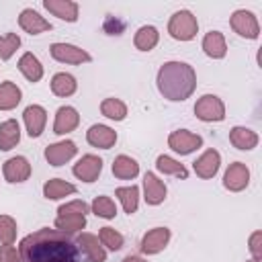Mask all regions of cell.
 Returning <instances> with one entry per match:
<instances>
[{
    "label": "cell",
    "instance_id": "8992f818",
    "mask_svg": "<svg viewBox=\"0 0 262 262\" xmlns=\"http://www.w3.org/2000/svg\"><path fill=\"white\" fill-rule=\"evenodd\" d=\"M229 25H231V29H233L237 35H242V37L256 39V37L260 35V25H258L254 12H250V10H235V12L231 14V18H229Z\"/></svg>",
    "mask_w": 262,
    "mask_h": 262
},
{
    "label": "cell",
    "instance_id": "6da1fadb",
    "mask_svg": "<svg viewBox=\"0 0 262 262\" xmlns=\"http://www.w3.org/2000/svg\"><path fill=\"white\" fill-rule=\"evenodd\" d=\"M20 262H88L80 244L59 229L43 227L18 244Z\"/></svg>",
    "mask_w": 262,
    "mask_h": 262
},
{
    "label": "cell",
    "instance_id": "d590c367",
    "mask_svg": "<svg viewBox=\"0 0 262 262\" xmlns=\"http://www.w3.org/2000/svg\"><path fill=\"white\" fill-rule=\"evenodd\" d=\"M20 37L16 33H6L0 37V59H10L12 53L18 49Z\"/></svg>",
    "mask_w": 262,
    "mask_h": 262
},
{
    "label": "cell",
    "instance_id": "cb8c5ba5",
    "mask_svg": "<svg viewBox=\"0 0 262 262\" xmlns=\"http://www.w3.org/2000/svg\"><path fill=\"white\" fill-rule=\"evenodd\" d=\"M18 70H20V74H23L29 82H39L41 76H43V66H41V61H39L33 53H25V55L18 59Z\"/></svg>",
    "mask_w": 262,
    "mask_h": 262
},
{
    "label": "cell",
    "instance_id": "1f68e13d",
    "mask_svg": "<svg viewBox=\"0 0 262 262\" xmlns=\"http://www.w3.org/2000/svg\"><path fill=\"white\" fill-rule=\"evenodd\" d=\"M100 113L113 121H123L127 117V106L119 98H104L100 104Z\"/></svg>",
    "mask_w": 262,
    "mask_h": 262
},
{
    "label": "cell",
    "instance_id": "ac0fdd59",
    "mask_svg": "<svg viewBox=\"0 0 262 262\" xmlns=\"http://www.w3.org/2000/svg\"><path fill=\"white\" fill-rule=\"evenodd\" d=\"M219 164H221L219 151L207 149V151L192 164V168H194L196 176H201V178H213V176L217 174V170H219Z\"/></svg>",
    "mask_w": 262,
    "mask_h": 262
},
{
    "label": "cell",
    "instance_id": "603a6c76",
    "mask_svg": "<svg viewBox=\"0 0 262 262\" xmlns=\"http://www.w3.org/2000/svg\"><path fill=\"white\" fill-rule=\"evenodd\" d=\"M20 139V127L14 119H8L0 125V149H12Z\"/></svg>",
    "mask_w": 262,
    "mask_h": 262
},
{
    "label": "cell",
    "instance_id": "f546056e",
    "mask_svg": "<svg viewBox=\"0 0 262 262\" xmlns=\"http://www.w3.org/2000/svg\"><path fill=\"white\" fill-rule=\"evenodd\" d=\"M158 39H160L158 29L145 25V27H141V29L135 33L133 43H135V47H137L139 51H149V49H154V47L158 45Z\"/></svg>",
    "mask_w": 262,
    "mask_h": 262
},
{
    "label": "cell",
    "instance_id": "7a4b0ae2",
    "mask_svg": "<svg viewBox=\"0 0 262 262\" xmlns=\"http://www.w3.org/2000/svg\"><path fill=\"white\" fill-rule=\"evenodd\" d=\"M196 88V74L184 61H166L158 72V90L168 100H186Z\"/></svg>",
    "mask_w": 262,
    "mask_h": 262
},
{
    "label": "cell",
    "instance_id": "83f0119b",
    "mask_svg": "<svg viewBox=\"0 0 262 262\" xmlns=\"http://www.w3.org/2000/svg\"><path fill=\"white\" fill-rule=\"evenodd\" d=\"M74 192H76V186L70 184V182H66V180H61V178L47 180L45 186H43L45 199H51V201L61 199V196H68V194H74Z\"/></svg>",
    "mask_w": 262,
    "mask_h": 262
},
{
    "label": "cell",
    "instance_id": "e0dca14e",
    "mask_svg": "<svg viewBox=\"0 0 262 262\" xmlns=\"http://www.w3.org/2000/svg\"><path fill=\"white\" fill-rule=\"evenodd\" d=\"M86 139H88V143L94 145V147L108 149V147L115 145L117 133H115L111 127H106V125H92V127L88 129V133H86Z\"/></svg>",
    "mask_w": 262,
    "mask_h": 262
},
{
    "label": "cell",
    "instance_id": "ffe728a7",
    "mask_svg": "<svg viewBox=\"0 0 262 262\" xmlns=\"http://www.w3.org/2000/svg\"><path fill=\"white\" fill-rule=\"evenodd\" d=\"M76 242L80 244V248H82V252L86 254L88 262H104V260H106V252H104V248L100 246V242H98L96 235H92V233H82V235H78Z\"/></svg>",
    "mask_w": 262,
    "mask_h": 262
},
{
    "label": "cell",
    "instance_id": "9a60e30c",
    "mask_svg": "<svg viewBox=\"0 0 262 262\" xmlns=\"http://www.w3.org/2000/svg\"><path fill=\"white\" fill-rule=\"evenodd\" d=\"M2 172H4V178L8 182H25L31 176V164L27 162V158L16 156V158L6 160Z\"/></svg>",
    "mask_w": 262,
    "mask_h": 262
},
{
    "label": "cell",
    "instance_id": "2e32d148",
    "mask_svg": "<svg viewBox=\"0 0 262 262\" xmlns=\"http://www.w3.org/2000/svg\"><path fill=\"white\" fill-rule=\"evenodd\" d=\"M80 123V115L74 106H59L57 115H55V123H53V133L57 135H66L70 131H74Z\"/></svg>",
    "mask_w": 262,
    "mask_h": 262
},
{
    "label": "cell",
    "instance_id": "836d02e7",
    "mask_svg": "<svg viewBox=\"0 0 262 262\" xmlns=\"http://www.w3.org/2000/svg\"><path fill=\"white\" fill-rule=\"evenodd\" d=\"M92 211H94V215H98L102 219H113L117 215V207L111 196H96L92 201Z\"/></svg>",
    "mask_w": 262,
    "mask_h": 262
},
{
    "label": "cell",
    "instance_id": "d6a6232c",
    "mask_svg": "<svg viewBox=\"0 0 262 262\" xmlns=\"http://www.w3.org/2000/svg\"><path fill=\"white\" fill-rule=\"evenodd\" d=\"M156 168H158L160 172H164V174H174V176H178V178H186V176H188L186 168H184L180 162L172 160L170 156H160V158L156 160Z\"/></svg>",
    "mask_w": 262,
    "mask_h": 262
},
{
    "label": "cell",
    "instance_id": "7c38bea8",
    "mask_svg": "<svg viewBox=\"0 0 262 262\" xmlns=\"http://www.w3.org/2000/svg\"><path fill=\"white\" fill-rule=\"evenodd\" d=\"M76 156V143L66 139V141H59V143H53L45 149V160L51 164V166H61L66 162H70L72 158Z\"/></svg>",
    "mask_w": 262,
    "mask_h": 262
},
{
    "label": "cell",
    "instance_id": "52a82bcc",
    "mask_svg": "<svg viewBox=\"0 0 262 262\" xmlns=\"http://www.w3.org/2000/svg\"><path fill=\"white\" fill-rule=\"evenodd\" d=\"M168 145H170L176 154L186 156V154H190V151H194L196 147L203 145V137L196 135V133H190V131H186V129H178V131H172V133H170Z\"/></svg>",
    "mask_w": 262,
    "mask_h": 262
},
{
    "label": "cell",
    "instance_id": "d4e9b609",
    "mask_svg": "<svg viewBox=\"0 0 262 262\" xmlns=\"http://www.w3.org/2000/svg\"><path fill=\"white\" fill-rule=\"evenodd\" d=\"M229 141L237 149H252L258 145V135L248 127H233L229 133Z\"/></svg>",
    "mask_w": 262,
    "mask_h": 262
},
{
    "label": "cell",
    "instance_id": "7402d4cb",
    "mask_svg": "<svg viewBox=\"0 0 262 262\" xmlns=\"http://www.w3.org/2000/svg\"><path fill=\"white\" fill-rule=\"evenodd\" d=\"M203 49H205V53H207L209 57L221 59V57L225 55V51H227V45H225L223 35H221L219 31H209V33L205 35V39H203Z\"/></svg>",
    "mask_w": 262,
    "mask_h": 262
},
{
    "label": "cell",
    "instance_id": "f1b7e54d",
    "mask_svg": "<svg viewBox=\"0 0 262 262\" xmlns=\"http://www.w3.org/2000/svg\"><path fill=\"white\" fill-rule=\"evenodd\" d=\"M20 102V88L14 82L0 84V111H10Z\"/></svg>",
    "mask_w": 262,
    "mask_h": 262
},
{
    "label": "cell",
    "instance_id": "4316f807",
    "mask_svg": "<svg viewBox=\"0 0 262 262\" xmlns=\"http://www.w3.org/2000/svg\"><path fill=\"white\" fill-rule=\"evenodd\" d=\"M76 88H78V84H76V78H74L72 74L59 72V74H55L53 80H51V92H53L55 96H70V94L76 92Z\"/></svg>",
    "mask_w": 262,
    "mask_h": 262
},
{
    "label": "cell",
    "instance_id": "ba28073f",
    "mask_svg": "<svg viewBox=\"0 0 262 262\" xmlns=\"http://www.w3.org/2000/svg\"><path fill=\"white\" fill-rule=\"evenodd\" d=\"M49 49H51V57L63 63H86L92 59L84 49L70 43H53Z\"/></svg>",
    "mask_w": 262,
    "mask_h": 262
},
{
    "label": "cell",
    "instance_id": "74e56055",
    "mask_svg": "<svg viewBox=\"0 0 262 262\" xmlns=\"http://www.w3.org/2000/svg\"><path fill=\"white\" fill-rule=\"evenodd\" d=\"M0 262H20L18 250L12 244H4L0 246Z\"/></svg>",
    "mask_w": 262,
    "mask_h": 262
},
{
    "label": "cell",
    "instance_id": "f35d334b",
    "mask_svg": "<svg viewBox=\"0 0 262 262\" xmlns=\"http://www.w3.org/2000/svg\"><path fill=\"white\" fill-rule=\"evenodd\" d=\"M260 242H262V233H260V231H254V233H252V237H250V252H252L254 260H260V256H262Z\"/></svg>",
    "mask_w": 262,
    "mask_h": 262
},
{
    "label": "cell",
    "instance_id": "30bf717a",
    "mask_svg": "<svg viewBox=\"0 0 262 262\" xmlns=\"http://www.w3.org/2000/svg\"><path fill=\"white\" fill-rule=\"evenodd\" d=\"M248 182H250V170H248V166L242 164V162H233V164L227 168L225 176H223V186H225L227 190H233V192L244 190V188L248 186Z\"/></svg>",
    "mask_w": 262,
    "mask_h": 262
},
{
    "label": "cell",
    "instance_id": "d6986e66",
    "mask_svg": "<svg viewBox=\"0 0 262 262\" xmlns=\"http://www.w3.org/2000/svg\"><path fill=\"white\" fill-rule=\"evenodd\" d=\"M143 190H145V203L147 205H160L166 199V184L154 172H147L143 176Z\"/></svg>",
    "mask_w": 262,
    "mask_h": 262
},
{
    "label": "cell",
    "instance_id": "e575fe53",
    "mask_svg": "<svg viewBox=\"0 0 262 262\" xmlns=\"http://www.w3.org/2000/svg\"><path fill=\"white\" fill-rule=\"evenodd\" d=\"M98 239H100L102 246H106V248L113 250V252H117V250L123 248V235H121L119 231H115L113 227H100Z\"/></svg>",
    "mask_w": 262,
    "mask_h": 262
},
{
    "label": "cell",
    "instance_id": "44dd1931",
    "mask_svg": "<svg viewBox=\"0 0 262 262\" xmlns=\"http://www.w3.org/2000/svg\"><path fill=\"white\" fill-rule=\"evenodd\" d=\"M43 6L61 20H68V23L78 20V4L72 0H45Z\"/></svg>",
    "mask_w": 262,
    "mask_h": 262
},
{
    "label": "cell",
    "instance_id": "5b68a950",
    "mask_svg": "<svg viewBox=\"0 0 262 262\" xmlns=\"http://www.w3.org/2000/svg\"><path fill=\"white\" fill-rule=\"evenodd\" d=\"M194 115L201 121H223L225 119V106L219 96L215 94H205L196 100L194 104Z\"/></svg>",
    "mask_w": 262,
    "mask_h": 262
},
{
    "label": "cell",
    "instance_id": "277c9868",
    "mask_svg": "<svg viewBox=\"0 0 262 262\" xmlns=\"http://www.w3.org/2000/svg\"><path fill=\"white\" fill-rule=\"evenodd\" d=\"M199 31V23L190 10H178L168 23V33L178 41H190Z\"/></svg>",
    "mask_w": 262,
    "mask_h": 262
},
{
    "label": "cell",
    "instance_id": "4dcf8cb0",
    "mask_svg": "<svg viewBox=\"0 0 262 262\" xmlns=\"http://www.w3.org/2000/svg\"><path fill=\"white\" fill-rule=\"evenodd\" d=\"M115 194L119 196V201H121L125 213L133 215V213L137 211V205H139V188H137L135 184H131V186H121V188H117Z\"/></svg>",
    "mask_w": 262,
    "mask_h": 262
},
{
    "label": "cell",
    "instance_id": "5bb4252c",
    "mask_svg": "<svg viewBox=\"0 0 262 262\" xmlns=\"http://www.w3.org/2000/svg\"><path fill=\"white\" fill-rule=\"evenodd\" d=\"M23 117H25V125H27L29 137H39L43 133V127H45V121H47L45 108L39 106V104H31V106L25 108Z\"/></svg>",
    "mask_w": 262,
    "mask_h": 262
},
{
    "label": "cell",
    "instance_id": "484cf974",
    "mask_svg": "<svg viewBox=\"0 0 262 262\" xmlns=\"http://www.w3.org/2000/svg\"><path fill=\"white\" fill-rule=\"evenodd\" d=\"M113 174L117 178H123V180L135 178L139 174V164L133 158H129V156H119L113 162Z\"/></svg>",
    "mask_w": 262,
    "mask_h": 262
},
{
    "label": "cell",
    "instance_id": "8fae6325",
    "mask_svg": "<svg viewBox=\"0 0 262 262\" xmlns=\"http://www.w3.org/2000/svg\"><path fill=\"white\" fill-rule=\"evenodd\" d=\"M170 242V229L168 227H154L147 231L141 239V252L145 254H158L162 252Z\"/></svg>",
    "mask_w": 262,
    "mask_h": 262
},
{
    "label": "cell",
    "instance_id": "3957f363",
    "mask_svg": "<svg viewBox=\"0 0 262 262\" xmlns=\"http://www.w3.org/2000/svg\"><path fill=\"white\" fill-rule=\"evenodd\" d=\"M86 213H88V205L84 201H70L57 209L55 227L63 233L80 231L86 225Z\"/></svg>",
    "mask_w": 262,
    "mask_h": 262
},
{
    "label": "cell",
    "instance_id": "60d3db41",
    "mask_svg": "<svg viewBox=\"0 0 262 262\" xmlns=\"http://www.w3.org/2000/svg\"><path fill=\"white\" fill-rule=\"evenodd\" d=\"M250 262H260V260H250Z\"/></svg>",
    "mask_w": 262,
    "mask_h": 262
},
{
    "label": "cell",
    "instance_id": "8d00e7d4",
    "mask_svg": "<svg viewBox=\"0 0 262 262\" xmlns=\"http://www.w3.org/2000/svg\"><path fill=\"white\" fill-rule=\"evenodd\" d=\"M16 237V223L8 215H0V242L2 244H12Z\"/></svg>",
    "mask_w": 262,
    "mask_h": 262
},
{
    "label": "cell",
    "instance_id": "4fadbf2b",
    "mask_svg": "<svg viewBox=\"0 0 262 262\" xmlns=\"http://www.w3.org/2000/svg\"><path fill=\"white\" fill-rule=\"evenodd\" d=\"M18 25H20L23 31H27V33H31V35H39V33H43V31H51V23L45 20V18H43L37 10H33V8H25V10L20 12Z\"/></svg>",
    "mask_w": 262,
    "mask_h": 262
},
{
    "label": "cell",
    "instance_id": "ab89813d",
    "mask_svg": "<svg viewBox=\"0 0 262 262\" xmlns=\"http://www.w3.org/2000/svg\"><path fill=\"white\" fill-rule=\"evenodd\" d=\"M123 262H145L143 258H139V256H127Z\"/></svg>",
    "mask_w": 262,
    "mask_h": 262
},
{
    "label": "cell",
    "instance_id": "9c48e42d",
    "mask_svg": "<svg viewBox=\"0 0 262 262\" xmlns=\"http://www.w3.org/2000/svg\"><path fill=\"white\" fill-rule=\"evenodd\" d=\"M100 170H102V160L92 154L82 156L78 160V164H74V176H78L84 182H94L98 178Z\"/></svg>",
    "mask_w": 262,
    "mask_h": 262
}]
</instances>
